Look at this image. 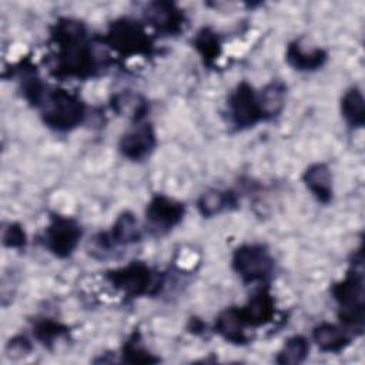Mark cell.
Listing matches in <instances>:
<instances>
[{"mask_svg": "<svg viewBox=\"0 0 365 365\" xmlns=\"http://www.w3.org/2000/svg\"><path fill=\"white\" fill-rule=\"evenodd\" d=\"M155 145V135L148 124L138 125L125 133L120 141V151L131 160H141L151 153Z\"/></svg>", "mask_w": 365, "mask_h": 365, "instance_id": "9c48e42d", "label": "cell"}, {"mask_svg": "<svg viewBox=\"0 0 365 365\" xmlns=\"http://www.w3.org/2000/svg\"><path fill=\"white\" fill-rule=\"evenodd\" d=\"M232 265L244 281H257L269 275L272 259L261 245H242L235 251Z\"/></svg>", "mask_w": 365, "mask_h": 365, "instance_id": "3957f363", "label": "cell"}, {"mask_svg": "<svg viewBox=\"0 0 365 365\" xmlns=\"http://www.w3.org/2000/svg\"><path fill=\"white\" fill-rule=\"evenodd\" d=\"M342 115L352 127H362L365 114H364V97L359 90L352 88L346 91L341 103Z\"/></svg>", "mask_w": 365, "mask_h": 365, "instance_id": "ac0fdd59", "label": "cell"}, {"mask_svg": "<svg viewBox=\"0 0 365 365\" xmlns=\"http://www.w3.org/2000/svg\"><path fill=\"white\" fill-rule=\"evenodd\" d=\"M44 123L57 130H70L84 117L83 103L64 90H53L43 97Z\"/></svg>", "mask_w": 365, "mask_h": 365, "instance_id": "6da1fadb", "label": "cell"}, {"mask_svg": "<svg viewBox=\"0 0 365 365\" xmlns=\"http://www.w3.org/2000/svg\"><path fill=\"white\" fill-rule=\"evenodd\" d=\"M309 351L308 341L304 336L289 338L277 356L278 364H299L302 362Z\"/></svg>", "mask_w": 365, "mask_h": 365, "instance_id": "d6986e66", "label": "cell"}, {"mask_svg": "<svg viewBox=\"0 0 365 365\" xmlns=\"http://www.w3.org/2000/svg\"><path fill=\"white\" fill-rule=\"evenodd\" d=\"M124 361L127 362H153L155 361L151 358L141 346H138L135 342H130L124 349Z\"/></svg>", "mask_w": 365, "mask_h": 365, "instance_id": "484cf974", "label": "cell"}, {"mask_svg": "<svg viewBox=\"0 0 365 365\" xmlns=\"http://www.w3.org/2000/svg\"><path fill=\"white\" fill-rule=\"evenodd\" d=\"M107 41L123 54L145 53L150 48V40L144 30L137 23L125 19L113 23L107 34Z\"/></svg>", "mask_w": 365, "mask_h": 365, "instance_id": "8992f818", "label": "cell"}, {"mask_svg": "<svg viewBox=\"0 0 365 365\" xmlns=\"http://www.w3.org/2000/svg\"><path fill=\"white\" fill-rule=\"evenodd\" d=\"M145 17L150 24L164 33L178 31L182 23V16L180 14V10H177L174 4L165 1L151 3L145 11Z\"/></svg>", "mask_w": 365, "mask_h": 365, "instance_id": "8fae6325", "label": "cell"}, {"mask_svg": "<svg viewBox=\"0 0 365 365\" xmlns=\"http://www.w3.org/2000/svg\"><path fill=\"white\" fill-rule=\"evenodd\" d=\"M194 43H195V47L198 48V51L201 53V56L207 61L214 60L220 54L218 37L215 36L214 31H211L208 29H204L202 31H200L198 36L195 37Z\"/></svg>", "mask_w": 365, "mask_h": 365, "instance_id": "44dd1931", "label": "cell"}, {"mask_svg": "<svg viewBox=\"0 0 365 365\" xmlns=\"http://www.w3.org/2000/svg\"><path fill=\"white\" fill-rule=\"evenodd\" d=\"M9 351L11 354H19V355H24L30 351V345L29 341L24 338H19V339H13L9 344Z\"/></svg>", "mask_w": 365, "mask_h": 365, "instance_id": "4316f807", "label": "cell"}, {"mask_svg": "<svg viewBox=\"0 0 365 365\" xmlns=\"http://www.w3.org/2000/svg\"><path fill=\"white\" fill-rule=\"evenodd\" d=\"M26 241V235L24 231L20 228V225L17 224H9L4 230H3V242L7 247H23Z\"/></svg>", "mask_w": 365, "mask_h": 365, "instance_id": "d4e9b609", "label": "cell"}, {"mask_svg": "<svg viewBox=\"0 0 365 365\" xmlns=\"http://www.w3.org/2000/svg\"><path fill=\"white\" fill-rule=\"evenodd\" d=\"M182 215V204L164 195L154 197L147 207V218L157 228H171L181 221Z\"/></svg>", "mask_w": 365, "mask_h": 365, "instance_id": "30bf717a", "label": "cell"}, {"mask_svg": "<svg viewBox=\"0 0 365 365\" xmlns=\"http://www.w3.org/2000/svg\"><path fill=\"white\" fill-rule=\"evenodd\" d=\"M107 278L115 288L133 297L147 294L154 285H157L151 269L141 262H133L127 267L111 271Z\"/></svg>", "mask_w": 365, "mask_h": 365, "instance_id": "277c9868", "label": "cell"}, {"mask_svg": "<svg viewBox=\"0 0 365 365\" xmlns=\"http://www.w3.org/2000/svg\"><path fill=\"white\" fill-rule=\"evenodd\" d=\"M325 58L322 50L305 51L298 41L289 44L287 50V60L297 70H315L324 64Z\"/></svg>", "mask_w": 365, "mask_h": 365, "instance_id": "2e32d148", "label": "cell"}, {"mask_svg": "<svg viewBox=\"0 0 365 365\" xmlns=\"http://www.w3.org/2000/svg\"><path fill=\"white\" fill-rule=\"evenodd\" d=\"M334 298L341 307V319L352 327H362L364 322V279L355 269L344 281L334 285Z\"/></svg>", "mask_w": 365, "mask_h": 365, "instance_id": "7a4b0ae2", "label": "cell"}, {"mask_svg": "<svg viewBox=\"0 0 365 365\" xmlns=\"http://www.w3.org/2000/svg\"><path fill=\"white\" fill-rule=\"evenodd\" d=\"M115 108L120 113H127L128 115H134L135 118L143 115L144 104L138 101L137 97L131 94H120L115 97Z\"/></svg>", "mask_w": 365, "mask_h": 365, "instance_id": "cb8c5ba5", "label": "cell"}, {"mask_svg": "<svg viewBox=\"0 0 365 365\" xmlns=\"http://www.w3.org/2000/svg\"><path fill=\"white\" fill-rule=\"evenodd\" d=\"M61 53L58 56V70L66 76L86 77L94 70V58L87 46L83 44V37L58 41Z\"/></svg>", "mask_w": 365, "mask_h": 365, "instance_id": "5b68a950", "label": "cell"}, {"mask_svg": "<svg viewBox=\"0 0 365 365\" xmlns=\"http://www.w3.org/2000/svg\"><path fill=\"white\" fill-rule=\"evenodd\" d=\"M140 238L138 227L135 218L130 212H124L115 221L111 232V240L117 244H128L134 242Z\"/></svg>", "mask_w": 365, "mask_h": 365, "instance_id": "ffe728a7", "label": "cell"}, {"mask_svg": "<svg viewBox=\"0 0 365 365\" xmlns=\"http://www.w3.org/2000/svg\"><path fill=\"white\" fill-rule=\"evenodd\" d=\"M304 181L318 201L324 204L331 201L332 184H331V173L327 165L324 164L311 165L304 174Z\"/></svg>", "mask_w": 365, "mask_h": 365, "instance_id": "7c38bea8", "label": "cell"}, {"mask_svg": "<svg viewBox=\"0 0 365 365\" xmlns=\"http://www.w3.org/2000/svg\"><path fill=\"white\" fill-rule=\"evenodd\" d=\"M244 325H245V322L242 319L241 311L227 309L218 317V319L215 322V329L227 341H231L235 344H242V342H245V335L242 331Z\"/></svg>", "mask_w": 365, "mask_h": 365, "instance_id": "9a60e30c", "label": "cell"}, {"mask_svg": "<svg viewBox=\"0 0 365 365\" xmlns=\"http://www.w3.org/2000/svg\"><path fill=\"white\" fill-rule=\"evenodd\" d=\"M314 341L325 352H338L349 344L345 331L334 324H321L314 329Z\"/></svg>", "mask_w": 365, "mask_h": 365, "instance_id": "4fadbf2b", "label": "cell"}, {"mask_svg": "<svg viewBox=\"0 0 365 365\" xmlns=\"http://www.w3.org/2000/svg\"><path fill=\"white\" fill-rule=\"evenodd\" d=\"M272 314H274L272 299L267 292H262V291L258 292L244 309H241L244 322L250 325H261L269 321Z\"/></svg>", "mask_w": 365, "mask_h": 365, "instance_id": "5bb4252c", "label": "cell"}, {"mask_svg": "<svg viewBox=\"0 0 365 365\" xmlns=\"http://www.w3.org/2000/svg\"><path fill=\"white\" fill-rule=\"evenodd\" d=\"M228 106L234 124L241 128L250 127L262 118L258 96H255L254 90L247 83H241L237 87L230 97Z\"/></svg>", "mask_w": 365, "mask_h": 365, "instance_id": "ba28073f", "label": "cell"}, {"mask_svg": "<svg viewBox=\"0 0 365 365\" xmlns=\"http://www.w3.org/2000/svg\"><path fill=\"white\" fill-rule=\"evenodd\" d=\"M228 201H230L228 194L221 191H208L200 198L198 208L202 215L210 217L220 212L224 207H227Z\"/></svg>", "mask_w": 365, "mask_h": 365, "instance_id": "7402d4cb", "label": "cell"}, {"mask_svg": "<svg viewBox=\"0 0 365 365\" xmlns=\"http://www.w3.org/2000/svg\"><path fill=\"white\" fill-rule=\"evenodd\" d=\"M284 97H285V87L275 81L264 87L261 94L258 96L259 108L262 113V117H272L278 114L284 106Z\"/></svg>", "mask_w": 365, "mask_h": 365, "instance_id": "e0dca14e", "label": "cell"}, {"mask_svg": "<svg viewBox=\"0 0 365 365\" xmlns=\"http://www.w3.org/2000/svg\"><path fill=\"white\" fill-rule=\"evenodd\" d=\"M64 331L66 329L63 325H60L58 322H54V321H48V319H43V321L37 322V325L34 328L36 336L44 344L46 342L50 344L53 339L58 338Z\"/></svg>", "mask_w": 365, "mask_h": 365, "instance_id": "603a6c76", "label": "cell"}, {"mask_svg": "<svg viewBox=\"0 0 365 365\" xmlns=\"http://www.w3.org/2000/svg\"><path fill=\"white\" fill-rule=\"evenodd\" d=\"M81 230L76 221L66 217H54L46 231V244L57 257L70 255L78 244Z\"/></svg>", "mask_w": 365, "mask_h": 365, "instance_id": "52a82bcc", "label": "cell"}]
</instances>
